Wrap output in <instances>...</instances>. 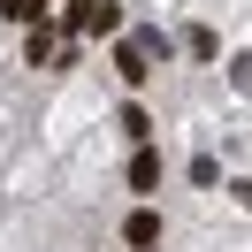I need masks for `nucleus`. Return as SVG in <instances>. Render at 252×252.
I'll return each instance as SVG.
<instances>
[{
	"instance_id": "7ed1b4c3",
	"label": "nucleus",
	"mask_w": 252,
	"mask_h": 252,
	"mask_svg": "<svg viewBox=\"0 0 252 252\" xmlns=\"http://www.w3.org/2000/svg\"><path fill=\"white\" fill-rule=\"evenodd\" d=\"M160 184V153H130V191H153Z\"/></svg>"
},
{
	"instance_id": "f03ea898",
	"label": "nucleus",
	"mask_w": 252,
	"mask_h": 252,
	"mask_svg": "<svg viewBox=\"0 0 252 252\" xmlns=\"http://www.w3.org/2000/svg\"><path fill=\"white\" fill-rule=\"evenodd\" d=\"M153 237H160V214H153V206H138V214L123 221V245H130V252H145Z\"/></svg>"
},
{
	"instance_id": "20e7f679",
	"label": "nucleus",
	"mask_w": 252,
	"mask_h": 252,
	"mask_svg": "<svg viewBox=\"0 0 252 252\" xmlns=\"http://www.w3.org/2000/svg\"><path fill=\"white\" fill-rule=\"evenodd\" d=\"M115 77L138 84V77H145V54H138V46H115Z\"/></svg>"
},
{
	"instance_id": "39448f33",
	"label": "nucleus",
	"mask_w": 252,
	"mask_h": 252,
	"mask_svg": "<svg viewBox=\"0 0 252 252\" xmlns=\"http://www.w3.org/2000/svg\"><path fill=\"white\" fill-rule=\"evenodd\" d=\"M0 16H8V23H38V16H46V0H0Z\"/></svg>"
},
{
	"instance_id": "f257e3e1",
	"label": "nucleus",
	"mask_w": 252,
	"mask_h": 252,
	"mask_svg": "<svg viewBox=\"0 0 252 252\" xmlns=\"http://www.w3.org/2000/svg\"><path fill=\"white\" fill-rule=\"evenodd\" d=\"M115 23H123L115 0H69V31L77 38H115Z\"/></svg>"
}]
</instances>
